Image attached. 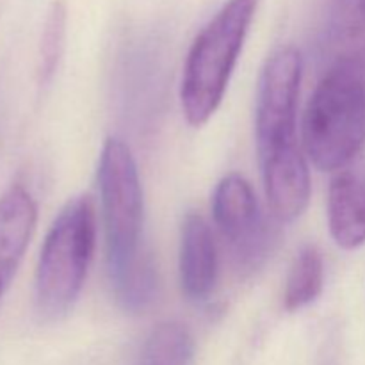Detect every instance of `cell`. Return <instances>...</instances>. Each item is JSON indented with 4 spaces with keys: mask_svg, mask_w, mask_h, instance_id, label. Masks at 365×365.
<instances>
[{
    "mask_svg": "<svg viewBox=\"0 0 365 365\" xmlns=\"http://www.w3.org/2000/svg\"><path fill=\"white\" fill-rule=\"evenodd\" d=\"M303 61L294 46L267 59L255 102V139L264 191L280 221L303 214L310 200L309 164L298 143V96Z\"/></svg>",
    "mask_w": 365,
    "mask_h": 365,
    "instance_id": "obj_1",
    "label": "cell"
},
{
    "mask_svg": "<svg viewBox=\"0 0 365 365\" xmlns=\"http://www.w3.org/2000/svg\"><path fill=\"white\" fill-rule=\"evenodd\" d=\"M98 187L106 228L107 269L116 299L138 312L153 299L155 271L143 253V187L130 148L109 138L98 160Z\"/></svg>",
    "mask_w": 365,
    "mask_h": 365,
    "instance_id": "obj_2",
    "label": "cell"
},
{
    "mask_svg": "<svg viewBox=\"0 0 365 365\" xmlns=\"http://www.w3.org/2000/svg\"><path fill=\"white\" fill-rule=\"evenodd\" d=\"M303 145L321 171H341L365 145V70L328 63L303 118Z\"/></svg>",
    "mask_w": 365,
    "mask_h": 365,
    "instance_id": "obj_3",
    "label": "cell"
},
{
    "mask_svg": "<svg viewBox=\"0 0 365 365\" xmlns=\"http://www.w3.org/2000/svg\"><path fill=\"white\" fill-rule=\"evenodd\" d=\"M259 0H228L202 29L187 53L180 84L184 116L202 127L223 102Z\"/></svg>",
    "mask_w": 365,
    "mask_h": 365,
    "instance_id": "obj_4",
    "label": "cell"
},
{
    "mask_svg": "<svg viewBox=\"0 0 365 365\" xmlns=\"http://www.w3.org/2000/svg\"><path fill=\"white\" fill-rule=\"evenodd\" d=\"M96 216L89 196L71 200L46 234L36 269V309L46 319L66 316L81 296L95 252Z\"/></svg>",
    "mask_w": 365,
    "mask_h": 365,
    "instance_id": "obj_5",
    "label": "cell"
},
{
    "mask_svg": "<svg viewBox=\"0 0 365 365\" xmlns=\"http://www.w3.org/2000/svg\"><path fill=\"white\" fill-rule=\"evenodd\" d=\"M214 223L242 269H259L271 250V232L252 185L239 173L220 180L212 195Z\"/></svg>",
    "mask_w": 365,
    "mask_h": 365,
    "instance_id": "obj_6",
    "label": "cell"
},
{
    "mask_svg": "<svg viewBox=\"0 0 365 365\" xmlns=\"http://www.w3.org/2000/svg\"><path fill=\"white\" fill-rule=\"evenodd\" d=\"M178 273L182 292L189 302H205L216 287V242L209 225L198 212L187 214L182 223Z\"/></svg>",
    "mask_w": 365,
    "mask_h": 365,
    "instance_id": "obj_7",
    "label": "cell"
},
{
    "mask_svg": "<svg viewBox=\"0 0 365 365\" xmlns=\"http://www.w3.org/2000/svg\"><path fill=\"white\" fill-rule=\"evenodd\" d=\"M36 220V202L21 184H13L0 196V298L24 259Z\"/></svg>",
    "mask_w": 365,
    "mask_h": 365,
    "instance_id": "obj_8",
    "label": "cell"
},
{
    "mask_svg": "<svg viewBox=\"0 0 365 365\" xmlns=\"http://www.w3.org/2000/svg\"><path fill=\"white\" fill-rule=\"evenodd\" d=\"M328 227L334 241L344 250L365 242V168L341 170L328 189Z\"/></svg>",
    "mask_w": 365,
    "mask_h": 365,
    "instance_id": "obj_9",
    "label": "cell"
},
{
    "mask_svg": "<svg viewBox=\"0 0 365 365\" xmlns=\"http://www.w3.org/2000/svg\"><path fill=\"white\" fill-rule=\"evenodd\" d=\"M323 46L328 63L349 61L365 70V0H327Z\"/></svg>",
    "mask_w": 365,
    "mask_h": 365,
    "instance_id": "obj_10",
    "label": "cell"
},
{
    "mask_svg": "<svg viewBox=\"0 0 365 365\" xmlns=\"http://www.w3.org/2000/svg\"><path fill=\"white\" fill-rule=\"evenodd\" d=\"M324 269L319 250L307 245L296 253L285 282L284 305L289 312H296L319 298L323 291Z\"/></svg>",
    "mask_w": 365,
    "mask_h": 365,
    "instance_id": "obj_11",
    "label": "cell"
},
{
    "mask_svg": "<svg viewBox=\"0 0 365 365\" xmlns=\"http://www.w3.org/2000/svg\"><path fill=\"white\" fill-rule=\"evenodd\" d=\"M195 342L185 327L163 323L150 334L145 346V365H189Z\"/></svg>",
    "mask_w": 365,
    "mask_h": 365,
    "instance_id": "obj_12",
    "label": "cell"
},
{
    "mask_svg": "<svg viewBox=\"0 0 365 365\" xmlns=\"http://www.w3.org/2000/svg\"><path fill=\"white\" fill-rule=\"evenodd\" d=\"M66 32V9L63 2H53L43 27L41 43H39V82L46 84L56 73L61 53L64 46Z\"/></svg>",
    "mask_w": 365,
    "mask_h": 365,
    "instance_id": "obj_13",
    "label": "cell"
}]
</instances>
